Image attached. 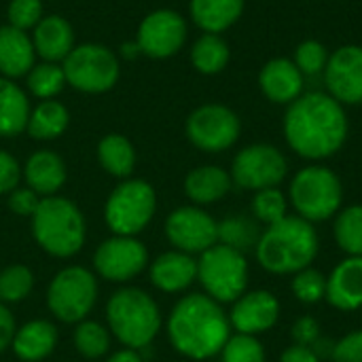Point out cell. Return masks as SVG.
<instances>
[{
	"instance_id": "30",
	"label": "cell",
	"mask_w": 362,
	"mask_h": 362,
	"mask_svg": "<svg viewBox=\"0 0 362 362\" xmlns=\"http://www.w3.org/2000/svg\"><path fill=\"white\" fill-rule=\"evenodd\" d=\"M231 57L229 45L221 34H202L191 47V64L202 74H218L227 68Z\"/></svg>"
},
{
	"instance_id": "16",
	"label": "cell",
	"mask_w": 362,
	"mask_h": 362,
	"mask_svg": "<svg viewBox=\"0 0 362 362\" xmlns=\"http://www.w3.org/2000/svg\"><path fill=\"white\" fill-rule=\"evenodd\" d=\"M325 83L329 95L339 104H362V47L344 45L329 55L325 68Z\"/></svg>"
},
{
	"instance_id": "12",
	"label": "cell",
	"mask_w": 362,
	"mask_h": 362,
	"mask_svg": "<svg viewBox=\"0 0 362 362\" xmlns=\"http://www.w3.org/2000/svg\"><path fill=\"white\" fill-rule=\"evenodd\" d=\"M242 132L240 117L223 104H204L187 119V138L206 153H223L231 148Z\"/></svg>"
},
{
	"instance_id": "17",
	"label": "cell",
	"mask_w": 362,
	"mask_h": 362,
	"mask_svg": "<svg viewBox=\"0 0 362 362\" xmlns=\"http://www.w3.org/2000/svg\"><path fill=\"white\" fill-rule=\"evenodd\" d=\"M280 320V301L269 291H246L233 301L229 325L242 335H261L276 327Z\"/></svg>"
},
{
	"instance_id": "40",
	"label": "cell",
	"mask_w": 362,
	"mask_h": 362,
	"mask_svg": "<svg viewBox=\"0 0 362 362\" xmlns=\"http://www.w3.org/2000/svg\"><path fill=\"white\" fill-rule=\"evenodd\" d=\"M42 17H45L42 0H8V6H6L8 25L28 32V30H34Z\"/></svg>"
},
{
	"instance_id": "25",
	"label": "cell",
	"mask_w": 362,
	"mask_h": 362,
	"mask_svg": "<svg viewBox=\"0 0 362 362\" xmlns=\"http://www.w3.org/2000/svg\"><path fill=\"white\" fill-rule=\"evenodd\" d=\"M231 185H233L231 174L225 172L223 168L202 165V168H195L187 174L185 193L193 204L208 206V204L221 202L229 193Z\"/></svg>"
},
{
	"instance_id": "37",
	"label": "cell",
	"mask_w": 362,
	"mask_h": 362,
	"mask_svg": "<svg viewBox=\"0 0 362 362\" xmlns=\"http://www.w3.org/2000/svg\"><path fill=\"white\" fill-rule=\"evenodd\" d=\"M291 291L295 299L305 305L320 303L322 299H327V276L314 267H305L293 276Z\"/></svg>"
},
{
	"instance_id": "27",
	"label": "cell",
	"mask_w": 362,
	"mask_h": 362,
	"mask_svg": "<svg viewBox=\"0 0 362 362\" xmlns=\"http://www.w3.org/2000/svg\"><path fill=\"white\" fill-rule=\"evenodd\" d=\"M30 110L25 91L13 78L0 76V136L11 138L25 132Z\"/></svg>"
},
{
	"instance_id": "4",
	"label": "cell",
	"mask_w": 362,
	"mask_h": 362,
	"mask_svg": "<svg viewBox=\"0 0 362 362\" xmlns=\"http://www.w3.org/2000/svg\"><path fill=\"white\" fill-rule=\"evenodd\" d=\"M32 235L47 255L57 259L74 257L85 244V216L66 197H42L32 216Z\"/></svg>"
},
{
	"instance_id": "22",
	"label": "cell",
	"mask_w": 362,
	"mask_h": 362,
	"mask_svg": "<svg viewBox=\"0 0 362 362\" xmlns=\"http://www.w3.org/2000/svg\"><path fill=\"white\" fill-rule=\"evenodd\" d=\"M34 42L25 30L13 25H0V76L19 78L34 66Z\"/></svg>"
},
{
	"instance_id": "2",
	"label": "cell",
	"mask_w": 362,
	"mask_h": 362,
	"mask_svg": "<svg viewBox=\"0 0 362 362\" xmlns=\"http://www.w3.org/2000/svg\"><path fill=\"white\" fill-rule=\"evenodd\" d=\"M168 337L174 350L193 361H206L225 348L231 337L229 316L208 295L182 297L168 318Z\"/></svg>"
},
{
	"instance_id": "36",
	"label": "cell",
	"mask_w": 362,
	"mask_h": 362,
	"mask_svg": "<svg viewBox=\"0 0 362 362\" xmlns=\"http://www.w3.org/2000/svg\"><path fill=\"white\" fill-rule=\"evenodd\" d=\"M288 199L278 187L257 191L252 197V214L259 223H265L267 227L286 218L288 214Z\"/></svg>"
},
{
	"instance_id": "41",
	"label": "cell",
	"mask_w": 362,
	"mask_h": 362,
	"mask_svg": "<svg viewBox=\"0 0 362 362\" xmlns=\"http://www.w3.org/2000/svg\"><path fill=\"white\" fill-rule=\"evenodd\" d=\"M331 358L333 362H362V329L335 341Z\"/></svg>"
},
{
	"instance_id": "23",
	"label": "cell",
	"mask_w": 362,
	"mask_h": 362,
	"mask_svg": "<svg viewBox=\"0 0 362 362\" xmlns=\"http://www.w3.org/2000/svg\"><path fill=\"white\" fill-rule=\"evenodd\" d=\"M23 178L36 195L51 197L66 182V163L53 151H36L23 165Z\"/></svg>"
},
{
	"instance_id": "11",
	"label": "cell",
	"mask_w": 362,
	"mask_h": 362,
	"mask_svg": "<svg viewBox=\"0 0 362 362\" xmlns=\"http://www.w3.org/2000/svg\"><path fill=\"white\" fill-rule=\"evenodd\" d=\"M288 174L286 157L274 144H250L242 148L231 163V180L240 189L263 191L278 187Z\"/></svg>"
},
{
	"instance_id": "42",
	"label": "cell",
	"mask_w": 362,
	"mask_h": 362,
	"mask_svg": "<svg viewBox=\"0 0 362 362\" xmlns=\"http://www.w3.org/2000/svg\"><path fill=\"white\" fill-rule=\"evenodd\" d=\"M40 195H36L30 187H23V189H13L8 193V208L13 214H19V216H34V212L38 210V204H40Z\"/></svg>"
},
{
	"instance_id": "35",
	"label": "cell",
	"mask_w": 362,
	"mask_h": 362,
	"mask_svg": "<svg viewBox=\"0 0 362 362\" xmlns=\"http://www.w3.org/2000/svg\"><path fill=\"white\" fill-rule=\"evenodd\" d=\"M34 288V274L25 265H8L0 272V303H19Z\"/></svg>"
},
{
	"instance_id": "47",
	"label": "cell",
	"mask_w": 362,
	"mask_h": 362,
	"mask_svg": "<svg viewBox=\"0 0 362 362\" xmlns=\"http://www.w3.org/2000/svg\"><path fill=\"white\" fill-rule=\"evenodd\" d=\"M333 348H335V341H331V339H327V337H320V339L312 346V352L322 361V358H331Z\"/></svg>"
},
{
	"instance_id": "20",
	"label": "cell",
	"mask_w": 362,
	"mask_h": 362,
	"mask_svg": "<svg viewBox=\"0 0 362 362\" xmlns=\"http://www.w3.org/2000/svg\"><path fill=\"white\" fill-rule=\"evenodd\" d=\"M197 280V261L193 255L170 250L151 265V282L161 293H182Z\"/></svg>"
},
{
	"instance_id": "46",
	"label": "cell",
	"mask_w": 362,
	"mask_h": 362,
	"mask_svg": "<svg viewBox=\"0 0 362 362\" xmlns=\"http://www.w3.org/2000/svg\"><path fill=\"white\" fill-rule=\"evenodd\" d=\"M280 362H320V358L312 352V348H305V346H288L282 356H280Z\"/></svg>"
},
{
	"instance_id": "44",
	"label": "cell",
	"mask_w": 362,
	"mask_h": 362,
	"mask_svg": "<svg viewBox=\"0 0 362 362\" xmlns=\"http://www.w3.org/2000/svg\"><path fill=\"white\" fill-rule=\"evenodd\" d=\"M19 180H21L19 161L11 153L0 151V195L11 193L13 189H17Z\"/></svg>"
},
{
	"instance_id": "15",
	"label": "cell",
	"mask_w": 362,
	"mask_h": 362,
	"mask_svg": "<svg viewBox=\"0 0 362 362\" xmlns=\"http://www.w3.org/2000/svg\"><path fill=\"white\" fill-rule=\"evenodd\" d=\"M148 263L146 246L132 235H112L104 240L93 255L98 276L108 282H129Z\"/></svg>"
},
{
	"instance_id": "28",
	"label": "cell",
	"mask_w": 362,
	"mask_h": 362,
	"mask_svg": "<svg viewBox=\"0 0 362 362\" xmlns=\"http://www.w3.org/2000/svg\"><path fill=\"white\" fill-rule=\"evenodd\" d=\"M68 123H70V112L62 102L40 100V104H36L30 110L25 132L36 140H55L68 129Z\"/></svg>"
},
{
	"instance_id": "34",
	"label": "cell",
	"mask_w": 362,
	"mask_h": 362,
	"mask_svg": "<svg viewBox=\"0 0 362 362\" xmlns=\"http://www.w3.org/2000/svg\"><path fill=\"white\" fill-rule=\"evenodd\" d=\"M74 348L85 358H102L110 348L108 331L93 320H81L74 329Z\"/></svg>"
},
{
	"instance_id": "1",
	"label": "cell",
	"mask_w": 362,
	"mask_h": 362,
	"mask_svg": "<svg viewBox=\"0 0 362 362\" xmlns=\"http://www.w3.org/2000/svg\"><path fill=\"white\" fill-rule=\"evenodd\" d=\"M348 117L344 104L329 93H303L284 115V138L303 159H327L348 140Z\"/></svg>"
},
{
	"instance_id": "13",
	"label": "cell",
	"mask_w": 362,
	"mask_h": 362,
	"mask_svg": "<svg viewBox=\"0 0 362 362\" xmlns=\"http://www.w3.org/2000/svg\"><path fill=\"white\" fill-rule=\"evenodd\" d=\"M170 244L187 255H202L218 244V223L199 206H180L165 218Z\"/></svg>"
},
{
	"instance_id": "9",
	"label": "cell",
	"mask_w": 362,
	"mask_h": 362,
	"mask_svg": "<svg viewBox=\"0 0 362 362\" xmlns=\"http://www.w3.org/2000/svg\"><path fill=\"white\" fill-rule=\"evenodd\" d=\"M66 83L83 93H106L121 76L119 57L112 49L98 42L74 47L62 62Z\"/></svg>"
},
{
	"instance_id": "39",
	"label": "cell",
	"mask_w": 362,
	"mask_h": 362,
	"mask_svg": "<svg viewBox=\"0 0 362 362\" xmlns=\"http://www.w3.org/2000/svg\"><path fill=\"white\" fill-rule=\"evenodd\" d=\"M293 62L297 64V68L301 70L303 76L325 74V68L329 64V51L318 40H303L295 49V59Z\"/></svg>"
},
{
	"instance_id": "33",
	"label": "cell",
	"mask_w": 362,
	"mask_h": 362,
	"mask_svg": "<svg viewBox=\"0 0 362 362\" xmlns=\"http://www.w3.org/2000/svg\"><path fill=\"white\" fill-rule=\"evenodd\" d=\"M259 221L248 216H229L218 223V244H225L238 252L255 250L261 238Z\"/></svg>"
},
{
	"instance_id": "45",
	"label": "cell",
	"mask_w": 362,
	"mask_h": 362,
	"mask_svg": "<svg viewBox=\"0 0 362 362\" xmlns=\"http://www.w3.org/2000/svg\"><path fill=\"white\" fill-rule=\"evenodd\" d=\"M15 331H17V327H15V318H13L11 310L4 303H0V354L13 344Z\"/></svg>"
},
{
	"instance_id": "18",
	"label": "cell",
	"mask_w": 362,
	"mask_h": 362,
	"mask_svg": "<svg viewBox=\"0 0 362 362\" xmlns=\"http://www.w3.org/2000/svg\"><path fill=\"white\" fill-rule=\"evenodd\" d=\"M259 85L274 104H293L303 95V74L297 64L286 57L269 59L259 74Z\"/></svg>"
},
{
	"instance_id": "31",
	"label": "cell",
	"mask_w": 362,
	"mask_h": 362,
	"mask_svg": "<svg viewBox=\"0 0 362 362\" xmlns=\"http://www.w3.org/2000/svg\"><path fill=\"white\" fill-rule=\"evenodd\" d=\"M333 235L348 257H362V204L341 208L335 214Z\"/></svg>"
},
{
	"instance_id": "26",
	"label": "cell",
	"mask_w": 362,
	"mask_h": 362,
	"mask_svg": "<svg viewBox=\"0 0 362 362\" xmlns=\"http://www.w3.org/2000/svg\"><path fill=\"white\" fill-rule=\"evenodd\" d=\"M189 13L206 34H221L242 17L244 0H191Z\"/></svg>"
},
{
	"instance_id": "43",
	"label": "cell",
	"mask_w": 362,
	"mask_h": 362,
	"mask_svg": "<svg viewBox=\"0 0 362 362\" xmlns=\"http://www.w3.org/2000/svg\"><path fill=\"white\" fill-rule=\"evenodd\" d=\"M291 337H293V344L312 348L322 337L318 320L312 318V316H301L299 320H295V325L291 329Z\"/></svg>"
},
{
	"instance_id": "38",
	"label": "cell",
	"mask_w": 362,
	"mask_h": 362,
	"mask_svg": "<svg viewBox=\"0 0 362 362\" xmlns=\"http://www.w3.org/2000/svg\"><path fill=\"white\" fill-rule=\"evenodd\" d=\"M223 362H265V350L252 335H231L221 350Z\"/></svg>"
},
{
	"instance_id": "6",
	"label": "cell",
	"mask_w": 362,
	"mask_h": 362,
	"mask_svg": "<svg viewBox=\"0 0 362 362\" xmlns=\"http://www.w3.org/2000/svg\"><path fill=\"white\" fill-rule=\"evenodd\" d=\"M344 187L339 176L327 165H308L299 170L288 187V204L308 223H322L341 210Z\"/></svg>"
},
{
	"instance_id": "5",
	"label": "cell",
	"mask_w": 362,
	"mask_h": 362,
	"mask_svg": "<svg viewBox=\"0 0 362 362\" xmlns=\"http://www.w3.org/2000/svg\"><path fill=\"white\" fill-rule=\"evenodd\" d=\"M112 335L129 350H144L161 329V312L151 295L140 288H121L106 303Z\"/></svg>"
},
{
	"instance_id": "21",
	"label": "cell",
	"mask_w": 362,
	"mask_h": 362,
	"mask_svg": "<svg viewBox=\"0 0 362 362\" xmlns=\"http://www.w3.org/2000/svg\"><path fill=\"white\" fill-rule=\"evenodd\" d=\"M32 42L36 55H40L42 62L55 64H62L76 47L72 25L62 15H45L32 32Z\"/></svg>"
},
{
	"instance_id": "3",
	"label": "cell",
	"mask_w": 362,
	"mask_h": 362,
	"mask_svg": "<svg viewBox=\"0 0 362 362\" xmlns=\"http://www.w3.org/2000/svg\"><path fill=\"white\" fill-rule=\"evenodd\" d=\"M320 240L312 223L301 216H286L269 225L255 248L259 265L276 276H295L312 267L318 257Z\"/></svg>"
},
{
	"instance_id": "8",
	"label": "cell",
	"mask_w": 362,
	"mask_h": 362,
	"mask_svg": "<svg viewBox=\"0 0 362 362\" xmlns=\"http://www.w3.org/2000/svg\"><path fill=\"white\" fill-rule=\"evenodd\" d=\"M157 210L155 189L140 178H125L106 199L104 218L115 235L136 238L153 221Z\"/></svg>"
},
{
	"instance_id": "32",
	"label": "cell",
	"mask_w": 362,
	"mask_h": 362,
	"mask_svg": "<svg viewBox=\"0 0 362 362\" xmlns=\"http://www.w3.org/2000/svg\"><path fill=\"white\" fill-rule=\"evenodd\" d=\"M25 83H28V91L38 100H55V95H59L62 89L68 85L62 64L55 62L34 64L25 74Z\"/></svg>"
},
{
	"instance_id": "10",
	"label": "cell",
	"mask_w": 362,
	"mask_h": 362,
	"mask_svg": "<svg viewBox=\"0 0 362 362\" xmlns=\"http://www.w3.org/2000/svg\"><path fill=\"white\" fill-rule=\"evenodd\" d=\"M95 299L98 280L81 265H70L57 272L47 288V305L51 314L66 325H78L85 320L93 310Z\"/></svg>"
},
{
	"instance_id": "14",
	"label": "cell",
	"mask_w": 362,
	"mask_h": 362,
	"mask_svg": "<svg viewBox=\"0 0 362 362\" xmlns=\"http://www.w3.org/2000/svg\"><path fill=\"white\" fill-rule=\"evenodd\" d=\"M187 40V21L178 11H151L138 28V49L146 57L165 59L176 55Z\"/></svg>"
},
{
	"instance_id": "24",
	"label": "cell",
	"mask_w": 362,
	"mask_h": 362,
	"mask_svg": "<svg viewBox=\"0 0 362 362\" xmlns=\"http://www.w3.org/2000/svg\"><path fill=\"white\" fill-rule=\"evenodd\" d=\"M57 346V329L49 320H30L15 331L13 352L19 361L40 362L53 354Z\"/></svg>"
},
{
	"instance_id": "29",
	"label": "cell",
	"mask_w": 362,
	"mask_h": 362,
	"mask_svg": "<svg viewBox=\"0 0 362 362\" xmlns=\"http://www.w3.org/2000/svg\"><path fill=\"white\" fill-rule=\"evenodd\" d=\"M98 161L115 178H129L136 168V148L121 134H108L98 142Z\"/></svg>"
},
{
	"instance_id": "7",
	"label": "cell",
	"mask_w": 362,
	"mask_h": 362,
	"mask_svg": "<svg viewBox=\"0 0 362 362\" xmlns=\"http://www.w3.org/2000/svg\"><path fill=\"white\" fill-rule=\"evenodd\" d=\"M197 280L218 303H233L248 288V261L225 244H214L197 259Z\"/></svg>"
},
{
	"instance_id": "19",
	"label": "cell",
	"mask_w": 362,
	"mask_h": 362,
	"mask_svg": "<svg viewBox=\"0 0 362 362\" xmlns=\"http://www.w3.org/2000/svg\"><path fill=\"white\" fill-rule=\"evenodd\" d=\"M327 301L339 312L362 308V257L344 259L327 276Z\"/></svg>"
},
{
	"instance_id": "48",
	"label": "cell",
	"mask_w": 362,
	"mask_h": 362,
	"mask_svg": "<svg viewBox=\"0 0 362 362\" xmlns=\"http://www.w3.org/2000/svg\"><path fill=\"white\" fill-rule=\"evenodd\" d=\"M108 362H142L140 358V354H138V350H129V348H125V350H119L117 354H112Z\"/></svg>"
},
{
	"instance_id": "49",
	"label": "cell",
	"mask_w": 362,
	"mask_h": 362,
	"mask_svg": "<svg viewBox=\"0 0 362 362\" xmlns=\"http://www.w3.org/2000/svg\"><path fill=\"white\" fill-rule=\"evenodd\" d=\"M361 310H362V308H361Z\"/></svg>"
}]
</instances>
